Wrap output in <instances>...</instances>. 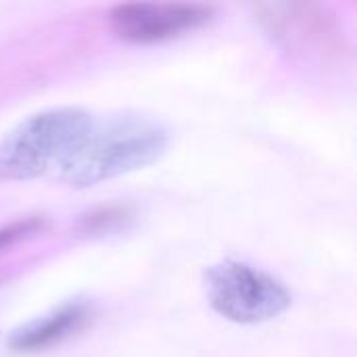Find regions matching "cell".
Listing matches in <instances>:
<instances>
[{"mask_svg": "<svg viewBox=\"0 0 357 357\" xmlns=\"http://www.w3.org/2000/svg\"><path fill=\"white\" fill-rule=\"evenodd\" d=\"M167 142L165 128L142 115L92 119L75 151L59 167V176L75 188L94 186L155 163Z\"/></svg>", "mask_w": 357, "mask_h": 357, "instance_id": "6da1fadb", "label": "cell"}, {"mask_svg": "<svg viewBox=\"0 0 357 357\" xmlns=\"http://www.w3.org/2000/svg\"><path fill=\"white\" fill-rule=\"evenodd\" d=\"M92 117L75 107L48 109L0 138V180H31L59 169L88 132Z\"/></svg>", "mask_w": 357, "mask_h": 357, "instance_id": "7a4b0ae2", "label": "cell"}, {"mask_svg": "<svg viewBox=\"0 0 357 357\" xmlns=\"http://www.w3.org/2000/svg\"><path fill=\"white\" fill-rule=\"evenodd\" d=\"M209 305L236 324H259L284 314L293 295L274 276L234 259L220 261L205 272Z\"/></svg>", "mask_w": 357, "mask_h": 357, "instance_id": "3957f363", "label": "cell"}, {"mask_svg": "<svg viewBox=\"0 0 357 357\" xmlns=\"http://www.w3.org/2000/svg\"><path fill=\"white\" fill-rule=\"evenodd\" d=\"M213 13V6L199 2H130L111 8L109 25L128 42L151 44L199 29Z\"/></svg>", "mask_w": 357, "mask_h": 357, "instance_id": "277c9868", "label": "cell"}, {"mask_svg": "<svg viewBox=\"0 0 357 357\" xmlns=\"http://www.w3.org/2000/svg\"><path fill=\"white\" fill-rule=\"evenodd\" d=\"M270 31L291 50L324 56L337 42V29L322 6L316 4H270L264 8Z\"/></svg>", "mask_w": 357, "mask_h": 357, "instance_id": "5b68a950", "label": "cell"}, {"mask_svg": "<svg viewBox=\"0 0 357 357\" xmlns=\"http://www.w3.org/2000/svg\"><path fill=\"white\" fill-rule=\"evenodd\" d=\"M88 320V307L84 303H67L38 320H31L17 333H13L10 347L17 351H42L61 343Z\"/></svg>", "mask_w": 357, "mask_h": 357, "instance_id": "8992f818", "label": "cell"}, {"mask_svg": "<svg viewBox=\"0 0 357 357\" xmlns=\"http://www.w3.org/2000/svg\"><path fill=\"white\" fill-rule=\"evenodd\" d=\"M40 228H42V222L38 218H29V220H21V222H13L8 226H2L0 228V251L10 247L13 243L33 234Z\"/></svg>", "mask_w": 357, "mask_h": 357, "instance_id": "52a82bcc", "label": "cell"}]
</instances>
